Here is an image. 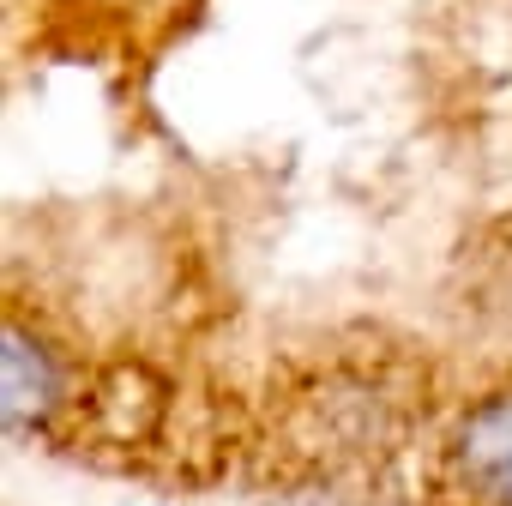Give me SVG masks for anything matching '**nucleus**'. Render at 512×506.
I'll use <instances>...</instances> for the list:
<instances>
[{
  "mask_svg": "<svg viewBox=\"0 0 512 506\" xmlns=\"http://www.w3.org/2000/svg\"><path fill=\"white\" fill-rule=\"evenodd\" d=\"M440 470L464 506H512V380L458 410Z\"/></svg>",
  "mask_w": 512,
  "mask_h": 506,
  "instance_id": "1",
  "label": "nucleus"
},
{
  "mask_svg": "<svg viewBox=\"0 0 512 506\" xmlns=\"http://www.w3.org/2000/svg\"><path fill=\"white\" fill-rule=\"evenodd\" d=\"M67 404V356L25 320H7L0 332V416L13 434L43 428Z\"/></svg>",
  "mask_w": 512,
  "mask_h": 506,
  "instance_id": "2",
  "label": "nucleus"
}]
</instances>
